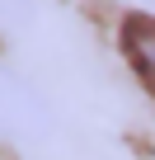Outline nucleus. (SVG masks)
<instances>
[{
    "instance_id": "nucleus-1",
    "label": "nucleus",
    "mask_w": 155,
    "mask_h": 160,
    "mask_svg": "<svg viewBox=\"0 0 155 160\" xmlns=\"http://www.w3.org/2000/svg\"><path fill=\"white\" fill-rule=\"evenodd\" d=\"M122 47H127V61L136 66L141 85L155 94V19L141 14V19H127L122 24Z\"/></svg>"
}]
</instances>
